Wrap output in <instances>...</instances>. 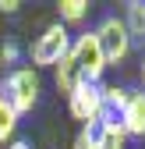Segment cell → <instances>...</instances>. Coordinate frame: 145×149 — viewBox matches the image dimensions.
Listing matches in <instances>:
<instances>
[{
  "label": "cell",
  "mask_w": 145,
  "mask_h": 149,
  "mask_svg": "<svg viewBox=\"0 0 145 149\" xmlns=\"http://www.w3.org/2000/svg\"><path fill=\"white\" fill-rule=\"evenodd\" d=\"M7 149H32V146H28V142H11Z\"/></svg>",
  "instance_id": "cell-15"
},
{
  "label": "cell",
  "mask_w": 145,
  "mask_h": 149,
  "mask_svg": "<svg viewBox=\"0 0 145 149\" xmlns=\"http://www.w3.org/2000/svg\"><path fill=\"white\" fill-rule=\"evenodd\" d=\"M92 39L103 53V64H120L131 53V36H128L120 18H103V25L92 32Z\"/></svg>",
  "instance_id": "cell-2"
},
{
  "label": "cell",
  "mask_w": 145,
  "mask_h": 149,
  "mask_svg": "<svg viewBox=\"0 0 145 149\" xmlns=\"http://www.w3.org/2000/svg\"><path fill=\"white\" fill-rule=\"evenodd\" d=\"M75 85H81V71H78V64L71 61V53H67V57L57 64V89L71 96V89H75Z\"/></svg>",
  "instance_id": "cell-9"
},
{
  "label": "cell",
  "mask_w": 145,
  "mask_h": 149,
  "mask_svg": "<svg viewBox=\"0 0 145 149\" xmlns=\"http://www.w3.org/2000/svg\"><path fill=\"white\" fill-rule=\"evenodd\" d=\"M128 135L117 121H99V132H96V149H124Z\"/></svg>",
  "instance_id": "cell-7"
},
{
  "label": "cell",
  "mask_w": 145,
  "mask_h": 149,
  "mask_svg": "<svg viewBox=\"0 0 145 149\" xmlns=\"http://www.w3.org/2000/svg\"><path fill=\"white\" fill-rule=\"evenodd\" d=\"M67 50H71V36H67V29L57 22V25H50L39 39L32 43V64H35V68L60 64V61L67 57Z\"/></svg>",
  "instance_id": "cell-3"
},
{
  "label": "cell",
  "mask_w": 145,
  "mask_h": 149,
  "mask_svg": "<svg viewBox=\"0 0 145 149\" xmlns=\"http://www.w3.org/2000/svg\"><path fill=\"white\" fill-rule=\"evenodd\" d=\"M18 7H21V4H18V0H0V11H4V14H14Z\"/></svg>",
  "instance_id": "cell-14"
},
{
  "label": "cell",
  "mask_w": 145,
  "mask_h": 149,
  "mask_svg": "<svg viewBox=\"0 0 145 149\" xmlns=\"http://www.w3.org/2000/svg\"><path fill=\"white\" fill-rule=\"evenodd\" d=\"M142 82H145V57H142Z\"/></svg>",
  "instance_id": "cell-16"
},
{
  "label": "cell",
  "mask_w": 145,
  "mask_h": 149,
  "mask_svg": "<svg viewBox=\"0 0 145 149\" xmlns=\"http://www.w3.org/2000/svg\"><path fill=\"white\" fill-rule=\"evenodd\" d=\"M120 128L124 135H145V92H131L128 96V107L120 110Z\"/></svg>",
  "instance_id": "cell-6"
},
{
  "label": "cell",
  "mask_w": 145,
  "mask_h": 149,
  "mask_svg": "<svg viewBox=\"0 0 145 149\" xmlns=\"http://www.w3.org/2000/svg\"><path fill=\"white\" fill-rule=\"evenodd\" d=\"M0 96L14 107L18 117L28 114V110L35 107V100H39V74H35V68H18V71H11L7 82H4V89H0Z\"/></svg>",
  "instance_id": "cell-1"
},
{
  "label": "cell",
  "mask_w": 145,
  "mask_h": 149,
  "mask_svg": "<svg viewBox=\"0 0 145 149\" xmlns=\"http://www.w3.org/2000/svg\"><path fill=\"white\" fill-rule=\"evenodd\" d=\"M67 107H71V114L78 121H85V124L99 121V114H103V85H92V82L75 85L71 96H67Z\"/></svg>",
  "instance_id": "cell-5"
},
{
  "label": "cell",
  "mask_w": 145,
  "mask_h": 149,
  "mask_svg": "<svg viewBox=\"0 0 145 149\" xmlns=\"http://www.w3.org/2000/svg\"><path fill=\"white\" fill-rule=\"evenodd\" d=\"M14 61H18V46L4 43V46H0V64H14Z\"/></svg>",
  "instance_id": "cell-13"
},
{
  "label": "cell",
  "mask_w": 145,
  "mask_h": 149,
  "mask_svg": "<svg viewBox=\"0 0 145 149\" xmlns=\"http://www.w3.org/2000/svg\"><path fill=\"white\" fill-rule=\"evenodd\" d=\"M14 128H18V114H14V107L0 96V142H7L14 135Z\"/></svg>",
  "instance_id": "cell-10"
},
{
  "label": "cell",
  "mask_w": 145,
  "mask_h": 149,
  "mask_svg": "<svg viewBox=\"0 0 145 149\" xmlns=\"http://www.w3.org/2000/svg\"><path fill=\"white\" fill-rule=\"evenodd\" d=\"M124 29L131 39H145V0H131L124 14Z\"/></svg>",
  "instance_id": "cell-8"
},
{
  "label": "cell",
  "mask_w": 145,
  "mask_h": 149,
  "mask_svg": "<svg viewBox=\"0 0 145 149\" xmlns=\"http://www.w3.org/2000/svg\"><path fill=\"white\" fill-rule=\"evenodd\" d=\"M71 61L78 64V71H81V82H92V85H99V78H103V71H106V64H103V53H99V46H96V39H92V32H85V36H78L75 43H71Z\"/></svg>",
  "instance_id": "cell-4"
},
{
  "label": "cell",
  "mask_w": 145,
  "mask_h": 149,
  "mask_svg": "<svg viewBox=\"0 0 145 149\" xmlns=\"http://www.w3.org/2000/svg\"><path fill=\"white\" fill-rule=\"evenodd\" d=\"M96 132H99V121H92V124H85V132L78 135L75 149H96Z\"/></svg>",
  "instance_id": "cell-12"
},
{
  "label": "cell",
  "mask_w": 145,
  "mask_h": 149,
  "mask_svg": "<svg viewBox=\"0 0 145 149\" xmlns=\"http://www.w3.org/2000/svg\"><path fill=\"white\" fill-rule=\"evenodd\" d=\"M85 14H88L85 0H60V25L64 22H81Z\"/></svg>",
  "instance_id": "cell-11"
}]
</instances>
